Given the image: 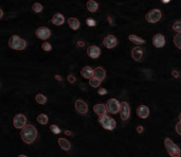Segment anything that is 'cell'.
Masks as SVG:
<instances>
[{
  "label": "cell",
  "instance_id": "1",
  "mask_svg": "<svg viewBox=\"0 0 181 157\" xmlns=\"http://www.w3.org/2000/svg\"><path fill=\"white\" fill-rule=\"evenodd\" d=\"M20 136H21V139L24 140V142L30 145V143H32L36 139V137H37V130H36L33 125L27 124L21 130Z\"/></svg>",
  "mask_w": 181,
  "mask_h": 157
},
{
  "label": "cell",
  "instance_id": "2",
  "mask_svg": "<svg viewBox=\"0 0 181 157\" xmlns=\"http://www.w3.org/2000/svg\"><path fill=\"white\" fill-rule=\"evenodd\" d=\"M9 45L14 50H24L27 47V42L18 35H13L9 40Z\"/></svg>",
  "mask_w": 181,
  "mask_h": 157
},
{
  "label": "cell",
  "instance_id": "3",
  "mask_svg": "<svg viewBox=\"0 0 181 157\" xmlns=\"http://www.w3.org/2000/svg\"><path fill=\"white\" fill-rule=\"evenodd\" d=\"M164 145H165V148H166L167 153H169L172 157H180L181 152H180L179 146L176 145L170 138H165Z\"/></svg>",
  "mask_w": 181,
  "mask_h": 157
},
{
  "label": "cell",
  "instance_id": "4",
  "mask_svg": "<svg viewBox=\"0 0 181 157\" xmlns=\"http://www.w3.org/2000/svg\"><path fill=\"white\" fill-rule=\"evenodd\" d=\"M99 122H100V124L105 128V130H108V131L115 130V125H117L115 121L113 120L112 118L108 117V116H106V115L99 117Z\"/></svg>",
  "mask_w": 181,
  "mask_h": 157
},
{
  "label": "cell",
  "instance_id": "5",
  "mask_svg": "<svg viewBox=\"0 0 181 157\" xmlns=\"http://www.w3.org/2000/svg\"><path fill=\"white\" fill-rule=\"evenodd\" d=\"M161 16H162L161 11L158 9H154L147 13L145 16V19L148 22H151V24H156V22H158L161 19Z\"/></svg>",
  "mask_w": 181,
  "mask_h": 157
},
{
  "label": "cell",
  "instance_id": "6",
  "mask_svg": "<svg viewBox=\"0 0 181 157\" xmlns=\"http://www.w3.org/2000/svg\"><path fill=\"white\" fill-rule=\"evenodd\" d=\"M106 107L110 114H118L121 109V103H119L117 99H109L106 103Z\"/></svg>",
  "mask_w": 181,
  "mask_h": 157
},
{
  "label": "cell",
  "instance_id": "7",
  "mask_svg": "<svg viewBox=\"0 0 181 157\" xmlns=\"http://www.w3.org/2000/svg\"><path fill=\"white\" fill-rule=\"evenodd\" d=\"M13 123H14V127L16 128H21L22 130V128L27 125V118H25V116L22 114H17L14 117Z\"/></svg>",
  "mask_w": 181,
  "mask_h": 157
},
{
  "label": "cell",
  "instance_id": "8",
  "mask_svg": "<svg viewBox=\"0 0 181 157\" xmlns=\"http://www.w3.org/2000/svg\"><path fill=\"white\" fill-rule=\"evenodd\" d=\"M35 34L39 39H47V38L50 37L51 31L47 27H39L35 31Z\"/></svg>",
  "mask_w": 181,
  "mask_h": 157
},
{
  "label": "cell",
  "instance_id": "9",
  "mask_svg": "<svg viewBox=\"0 0 181 157\" xmlns=\"http://www.w3.org/2000/svg\"><path fill=\"white\" fill-rule=\"evenodd\" d=\"M120 115L121 119L122 120H127L130 116V109H129V105L127 102H122L121 103V109H120Z\"/></svg>",
  "mask_w": 181,
  "mask_h": 157
},
{
  "label": "cell",
  "instance_id": "10",
  "mask_svg": "<svg viewBox=\"0 0 181 157\" xmlns=\"http://www.w3.org/2000/svg\"><path fill=\"white\" fill-rule=\"evenodd\" d=\"M103 44H104V46L106 48L112 49L117 46L118 42H117V38L113 36V35H107V36L104 38V40H103Z\"/></svg>",
  "mask_w": 181,
  "mask_h": 157
},
{
  "label": "cell",
  "instance_id": "11",
  "mask_svg": "<svg viewBox=\"0 0 181 157\" xmlns=\"http://www.w3.org/2000/svg\"><path fill=\"white\" fill-rule=\"evenodd\" d=\"M152 44L156 48H162L165 45V38L162 34H156L152 37Z\"/></svg>",
  "mask_w": 181,
  "mask_h": 157
},
{
  "label": "cell",
  "instance_id": "12",
  "mask_svg": "<svg viewBox=\"0 0 181 157\" xmlns=\"http://www.w3.org/2000/svg\"><path fill=\"white\" fill-rule=\"evenodd\" d=\"M75 109L76 112H79V114L85 115L88 112V106L87 104L82 100H76L75 101Z\"/></svg>",
  "mask_w": 181,
  "mask_h": 157
},
{
  "label": "cell",
  "instance_id": "13",
  "mask_svg": "<svg viewBox=\"0 0 181 157\" xmlns=\"http://www.w3.org/2000/svg\"><path fill=\"white\" fill-rule=\"evenodd\" d=\"M87 54L91 58H97L101 54V50L97 46H90L87 50Z\"/></svg>",
  "mask_w": 181,
  "mask_h": 157
},
{
  "label": "cell",
  "instance_id": "14",
  "mask_svg": "<svg viewBox=\"0 0 181 157\" xmlns=\"http://www.w3.org/2000/svg\"><path fill=\"white\" fill-rule=\"evenodd\" d=\"M137 115L139 116L142 119H146L149 115V109L146 105H140V106L137 109Z\"/></svg>",
  "mask_w": 181,
  "mask_h": 157
},
{
  "label": "cell",
  "instance_id": "15",
  "mask_svg": "<svg viewBox=\"0 0 181 157\" xmlns=\"http://www.w3.org/2000/svg\"><path fill=\"white\" fill-rule=\"evenodd\" d=\"M93 112L97 115H99V117H101V116H105L106 112H107V107H106V105L104 104H97L93 106Z\"/></svg>",
  "mask_w": 181,
  "mask_h": 157
},
{
  "label": "cell",
  "instance_id": "16",
  "mask_svg": "<svg viewBox=\"0 0 181 157\" xmlns=\"http://www.w3.org/2000/svg\"><path fill=\"white\" fill-rule=\"evenodd\" d=\"M131 55H133V58L134 61H141L142 56H143V51L140 47H136L131 50Z\"/></svg>",
  "mask_w": 181,
  "mask_h": 157
},
{
  "label": "cell",
  "instance_id": "17",
  "mask_svg": "<svg viewBox=\"0 0 181 157\" xmlns=\"http://www.w3.org/2000/svg\"><path fill=\"white\" fill-rule=\"evenodd\" d=\"M81 74H82V76H84L85 79H89L90 80L92 76H93L94 70H92L89 66H86L85 68H83L81 70Z\"/></svg>",
  "mask_w": 181,
  "mask_h": 157
},
{
  "label": "cell",
  "instance_id": "18",
  "mask_svg": "<svg viewBox=\"0 0 181 157\" xmlns=\"http://www.w3.org/2000/svg\"><path fill=\"white\" fill-rule=\"evenodd\" d=\"M105 70L102 68V67H97V68L94 69V74L93 76H95L97 79H99L100 81H103V80L105 79Z\"/></svg>",
  "mask_w": 181,
  "mask_h": 157
},
{
  "label": "cell",
  "instance_id": "19",
  "mask_svg": "<svg viewBox=\"0 0 181 157\" xmlns=\"http://www.w3.org/2000/svg\"><path fill=\"white\" fill-rule=\"evenodd\" d=\"M52 22L55 25H61L65 22V18H64L63 15L59 14V13H57V14H55L52 17Z\"/></svg>",
  "mask_w": 181,
  "mask_h": 157
},
{
  "label": "cell",
  "instance_id": "20",
  "mask_svg": "<svg viewBox=\"0 0 181 157\" xmlns=\"http://www.w3.org/2000/svg\"><path fill=\"white\" fill-rule=\"evenodd\" d=\"M58 145L63 149L64 151H69L70 150V142L65 138H59L58 139Z\"/></svg>",
  "mask_w": 181,
  "mask_h": 157
},
{
  "label": "cell",
  "instance_id": "21",
  "mask_svg": "<svg viewBox=\"0 0 181 157\" xmlns=\"http://www.w3.org/2000/svg\"><path fill=\"white\" fill-rule=\"evenodd\" d=\"M87 9L92 13L97 12V9H99V4H97V2L94 1V0H89V1L87 2Z\"/></svg>",
  "mask_w": 181,
  "mask_h": 157
},
{
  "label": "cell",
  "instance_id": "22",
  "mask_svg": "<svg viewBox=\"0 0 181 157\" xmlns=\"http://www.w3.org/2000/svg\"><path fill=\"white\" fill-rule=\"evenodd\" d=\"M68 25H69V27H70L72 30H77L79 28V19L74 18V17H71V18L68 19Z\"/></svg>",
  "mask_w": 181,
  "mask_h": 157
},
{
  "label": "cell",
  "instance_id": "23",
  "mask_svg": "<svg viewBox=\"0 0 181 157\" xmlns=\"http://www.w3.org/2000/svg\"><path fill=\"white\" fill-rule=\"evenodd\" d=\"M128 38H129V40H130L131 43L136 44V45H142V44H144V39H143V38L137 36V35L131 34V35H129Z\"/></svg>",
  "mask_w": 181,
  "mask_h": 157
},
{
  "label": "cell",
  "instance_id": "24",
  "mask_svg": "<svg viewBox=\"0 0 181 157\" xmlns=\"http://www.w3.org/2000/svg\"><path fill=\"white\" fill-rule=\"evenodd\" d=\"M48 120H49L48 116L45 115V114H40V115H38V117H37V121H38V123H40V124H47Z\"/></svg>",
  "mask_w": 181,
  "mask_h": 157
},
{
  "label": "cell",
  "instance_id": "25",
  "mask_svg": "<svg viewBox=\"0 0 181 157\" xmlns=\"http://www.w3.org/2000/svg\"><path fill=\"white\" fill-rule=\"evenodd\" d=\"M35 100H36V102H37L38 104H45V103L47 102V98L43 96V95H41V94L36 95Z\"/></svg>",
  "mask_w": 181,
  "mask_h": 157
},
{
  "label": "cell",
  "instance_id": "26",
  "mask_svg": "<svg viewBox=\"0 0 181 157\" xmlns=\"http://www.w3.org/2000/svg\"><path fill=\"white\" fill-rule=\"evenodd\" d=\"M101 82H102V81H100V80L97 79L95 76H92V78L89 80V84L91 85L92 87H99L100 84H101Z\"/></svg>",
  "mask_w": 181,
  "mask_h": 157
},
{
  "label": "cell",
  "instance_id": "27",
  "mask_svg": "<svg viewBox=\"0 0 181 157\" xmlns=\"http://www.w3.org/2000/svg\"><path fill=\"white\" fill-rule=\"evenodd\" d=\"M32 10L34 11V13H40L43 10V4L38 3V2H36V3L33 4Z\"/></svg>",
  "mask_w": 181,
  "mask_h": 157
},
{
  "label": "cell",
  "instance_id": "28",
  "mask_svg": "<svg viewBox=\"0 0 181 157\" xmlns=\"http://www.w3.org/2000/svg\"><path fill=\"white\" fill-rule=\"evenodd\" d=\"M174 43H175L176 47L181 49V33H178V34L174 37Z\"/></svg>",
  "mask_w": 181,
  "mask_h": 157
},
{
  "label": "cell",
  "instance_id": "29",
  "mask_svg": "<svg viewBox=\"0 0 181 157\" xmlns=\"http://www.w3.org/2000/svg\"><path fill=\"white\" fill-rule=\"evenodd\" d=\"M173 29L174 31L178 33H181V21H176L174 25H173Z\"/></svg>",
  "mask_w": 181,
  "mask_h": 157
},
{
  "label": "cell",
  "instance_id": "30",
  "mask_svg": "<svg viewBox=\"0 0 181 157\" xmlns=\"http://www.w3.org/2000/svg\"><path fill=\"white\" fill-rule=\"evenodd\" d=\"M50 131L53 134H59V133H61V128H59L57 125H55V124L51 125V127H50Z\"/></svg>",
  "mask_w": 181,
  "mask_h": 157
},
{
  "label": "cell",
  "instance_id": "31",
  "mask_svg": "<svg viewBox=\"0 0 181 157\" xmlns=\"http://www.w3.org/2000/svg\"><path fill=\"white\" fill-rule=\"evenodd\" d=\"M41 48H43V50H45V51H51L52 46H51V44H49V43H43V46H41Z\"/></svg>",
  "mask_w": 181,
  "mask_h": 157
},
{
  "label": "cell",
  "instance_id": "32",
  "mask_svg": "<svg viewBox=\"0 0 181 157\" xmlns=\"http://www.w3.org/2000/svg\"><path fill=\"white\" fill-rule=\"evenodd\" d=\"M86 24L89 25V27H94L95 25H97V22H95V20L94 19H92V18H88L86 20Z\"/></svg>",
  "mask_w": 181,
  "mask_h": 157
},
{
  "label": "cell",
  "instance_id": "33",
  "mask_svg": "<svg viewBox=\"0 0 181 157\" xmlns=\"http://www.w3.org/2000/svg\"><path fill=\"white\" fill-rule=\"evenodd\" d=\"M176 132L179 134V135H181V122L176 124Z\"/></svg>",
  "mask_w": 181,
  "mask_h": 157
},
{
  "label": "cell",
  "instance_id": "34",
  "mask_svg": "<svg viewBox=\"0 0 181 157\" xmlns=\"http://www.w3.org/2000/svg\"><path fill=\"white\" fill-rule=\"evenodd\" d=\"M68 81L70 82V83H74V82H75L76 80H75V78H74V76L70 74V76H68Z\"/></svg>",
  "mask_w": 181,
  "mask_h": 157
},
{
  "label": "cell",
  "instance_id": "35",
  "mask_svg": "<svg viewBox=\"0 0 181 157\" xmlns=\"http://www.w3.org/2000/svg\"><path fill=\"white\" fill-rule=\"evenodd\" d=\"M97 94L99 95H106L107 94V90H106L105 88H100L99 90H97Z\"/></svg>",
  "mask_w": 181,
  "mask_h": 157
},
{
  "label": "cell",
  "instance_id": "36",
  "mask_svg": "<svg viewBox=\"0 0 181 157\" xmlns=\"http://www.w3.org/2000/svg\"><path fill=\"white\" fill-rule=\"evenodd\" d=\"M137 132L138 133H143L144 132V127H141V125H139V127H137Z\"/></svg>",
  "mask_w": 181,
  "mask_h": 157
},
{
  "label": "cell",
  "instance_id": "37",
  "mask_svg": "<svg viewBox=\"0 0 181 157\" xmlns=\"http://www.w3.org/2000/svg\"><path fill=\"white\" fill-rule=\"evenodd\" d=\"M172 74H173V76H174V78H178V76H179V72H178V71H176V70H173Z\"/></svg>",
  "mask_w": 181,
  "mask_h": 157
},
{
  "label": "cell",
  "instance_id": "38",
  "mask_svg": "<svg viewBox=\"0 0 181 157\" xmlns=\"http://www.w3.org/2000/svg\"><path fill=\"white\" fill-rule=\"evenodd\" d=\"M55 79L58 80V81H61V76H55Z\"/></svg>",
  "mask_w": 181,
  "mask_h": 157
},
{
  "label": "cell",
  "instance_id": "39",
  "mask_svg": "<svg viewBox=\"0 0 181 157\" xmlns=\"http://www.w3.org/2000/svg\"><path fill=\"white\" fill-rule=\"evenodd\" d=\"M162 2H163V3H169V2L170 1V0H161Z\"/></svg>",
  "mask_w": 181,
  "mask_h": 157
},
{
  "label": "cell",
  "instance_id": "40",
  "mask_svg": "<svg viewBox=\"0 0 181 157\" xmlns=\"http://www.w3.org/2000/svg\"><path fill=\"white\" fill-rule=\"evenodd\" d=\"M65 133H66V135H69V136L71 135V132H70V131H66Z\"/></svg>",
  "mask_w": 181,
  "mask_h": 157
},
{
  "label": "cell",
  "instance_id": "41",
  "mask_svg": "<svg viewBox=\"0 0 181 157\" xmlns=\"http://www.w3.org/2000/svg\"><path fill=\"white\" fill-rule=\"evenodd\" d=\"M2 13H3V12H2V10H0V17L3 16V14H2Z\"/></svg>",
  "mask_w": 181,
  "mask_h": 157
},
{
  "label": "cell",
  "instance_id": "42",
  "mask_svg": "<svg viewBox=\"0 0 181 157\" xmlns=\"http://www.w3.org/2000/svg\"><path fill=\"white\" fill-rule=\"evenodd\" d=\"M18 157H27V156H25V155H22V154H21V155H19Z\"/></svg>",
  "mask_w": 181,
  "mask_h": 157
},
{
  "label": "cell",
  "instance_id": "43",
  "mask_svg": "<svg viewBox=\"0 0 181 157\" xmlns=\"http://www.w3.org/2000/svg\"><path fill=\"white\" fill-rule=\"evenodd\" d=\"M179 120H180V122H181V113H180V115H179Z\"/></svg>",
  "mask_w": 181,
  "mask_h": 157
}]
</instances>
